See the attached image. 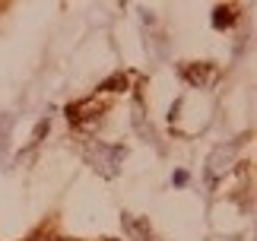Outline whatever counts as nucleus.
I'll return each mask as SVG.
<instances>
[{"mask_svg": "<svg viewBox=\"0 0 257 241\" xmlns=\"http://www.w3.org/2000/svg\"><path fill=\"white\" fill-rule=\"evenodd\" d=\"M213 23L219 26V29H225V26L232 23V10H229V7H219V10L213 13Z\"/></svg>", "mask_w": 257, "mask_h": 241, "instance_id": "obj_4", "label": "nucleus"}, {"mask_svg": "<svg viewBox=\"0 0 257 241\" xmlns=\"http://www.w3.org/2000/svg\"><path fill=\"white\" fill-rule=\"evenodd\" d=\"M216 73V67L213 64H197V67H181V76L184 79H191L194 86H206L210 83V76Z\"/></svg>", "mask_w": 257, "mask_h": 241, "instance_id": "obj_3", "label": "nucleus"}, {"mask_svg": "<svg viewBox=\"0 0 257 241\" xmlns=\"http://www.w3.org/2000/svg\"><path fill=\"white\" fill-rule=\"evenodd\" d=\"M124 156H127L124 146H102V143L89 146V153H86V159L92 162V168H95V172H102L105 178L117 175V168H121V159H124Z\"/></svg>", "mask_w": 257, "mask_h": 241, "instance_id": "obj_1", "label": "nucleus"}, {"mask_svg": "<svg viewBox=\"0 0 257 241\" xmlns=\"http://www.w3.org/2000/svg\"><path fill=\"white\" fill-rule=\"evenodd\" d=\"M235 156V146H219V149H216V153L210 156V168H206V178H219L222 172H225V168H229L232 162H229V159Z\"/></svg>", "mask_w": 257, "mask_h": 241, "instance_id": "obj_2", "label": "nucleus"}]
</instances>
